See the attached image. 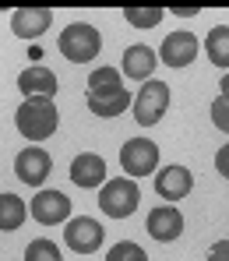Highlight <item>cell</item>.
Returning <instances> with one entry per match:
<instances>
[{
    "instance_id": "1",
    "label": "cell",
    "mask_w": 229,
    "mask_h": 261,
    "mask_svg": "<svg viewBox=\"0 0 229 261\" xmlns=\"http://www.w3.org/2000/svg\"><path fill=\"white\" fill-rule=\"evenodd\" d=\"M14 124H18V130L36 145V141H46V138L56 130L60 113H56L53 99H25V102L18 106V113H14Z\"/></svg>"
},
{
    "instance_id": "2",
    "label": "cell",
    "mask_w": 229,
    "mask_h": 261,
    "mask_svg": "<svg viewBox=\"0 0 229 261\" xmlns=\"http://www.w3.org/2000/svg\"><path fill=\"white\" fill-rule=\"evenodd\" d=\"M60 53L71 60V64H89L92 57L102 49V39H99V29H92L89 21H71L64 32H60Z\"/></svg>"
},
{
    "instance_id": "3",
    "label": "cell",
    "mask_w": 229,
    "mask_h": 261,
    "mask_svg": "<svg viewBox=\"0 0 229 261\" xmlns=\"http://www.w3.org/2000/svg\"><path fill=\"white\" fill-rule=\"evenodd\" d=\"M141 205V191L131 176H117V180H106L102 191H99V208L113 219H127Z\"/></svg>"
},
{
    "instance_id": "4",
    "label": "cell",
    "mask_w": 229,
    "mask_h": 261,
    "mask_svg": "<svg viewBox=\"0 0 229 261\" xmlns=\"http://www.w3.org/2000/svg\"><path fill=\"white\" fill-rule=\"evenodd\" d=\"M134 120L137 124H145V127H152V124H159L162 120V113L169 110V88L166 82H155V78H148L141 92L134 95Z\"/></svg>"
},
{
    "instance_id": "5",
    "label": "cell",
    "mask_w": 229,
    "mask_h": 261,
    "mask_svg": "<svg viewBox=\"0 0 229 261\" xmlns=\"http://www.w3.org/2000/svg\"><path fill=\"white\" fill-rule=\"evenodd\" d=\"M120 166L127 176H148L159 170V145L148 138H131L120 148Z\"/></svg>"
},
{
    "instance_id": "6",
    "label": "cell",
    "mask_w": 229,
    "mask_h": 261,
    "mask_svg": "<svg viewBox=\"0 0 229 261\" xmlns=\"http://www.w3.org/2000/svg\"><path fill=\"white\" fill-rule=\"evenodd\" d=\"M49 170H53V159H49V152L39 148V145H28V148H21V152L14 155V173H18L21 184H28V187L46 184Z\"/></svg>"
},
{
    "instance_id": "7",
    "label": "cell",
    "mask_w": 229,
    "mask_h": 261,
    "mask_svg": "<svg viewBox=\"0 0 229 261\" xmlns=\"http://www.w3.org/2000/svg\"><path fill=\"white\" fill-rule=\"evenodd\" d=\"M102 226L89 216H78V219H67V226H64V240H67V247L71 251H78V254H92V251H99L102 247Z\"/></svg>"
},
{
    "instance_id": "8",
    "label": "cell",
    "mask_w": 229,
    "mask_h": 261,
    "mask_svg": "<svg viewBox=\"0 0 229 261\" xmlns=\"http://www.w3.org/2000/svg\"><path fill=\"white\" fill-rule=\"evenodd\" d=\"M28 212L43 226H60V222L71 219V198L64 191H39L32 198V205H28Z\"/></svg>"
},
{
    "instance_id": "9",
    "label": "cell",
    "mask_w": 229,
    "mask_h": 261,
    "mask_svg": "<svg viewBox=\"0 0 229 261\" xmlns=\"http://www.w3.org/2000/svg\"><path fill=\"white\" fill-rule=\"evenodd\" d=\"M89 110L95 117H120L131 102H134V95L127 92L124 85H106V88H89Z\"/></svg>"
},
{
    "instance_id": "10",
    "label": "cell",
    "mask_w": 229,
    "mask_h": 261,
    "mask_svg": "<svg viewBox=\"0 0 229 261\" xmlns=\"http://www.w3.org/2000/svg\"><path fill=\"white\" fill-rule=\"evenodd\" d=\"M53 25V7H18L11 14V32L18 39H39Z\"/></svg>"
},
{
    "instance_id": "11",
    "label": "cell",
    "mask_w": 229,
    "mask_h": 261,
    "mask_svg": "<svg viewBox=\"0 0 229 261\" xmlns=\"http://www.w3.org/2000/svg\"><path fill=\"white\" fill-rule=\"evenodd\" d=\"M155 191L166 201H180V198H187L194 191V176H190L187 166H162L155 173Z\"/></svg>"
},
{
    "instance_id": "12",
    "label": "cell",
    "mask_w": 229,
    "mask_h": 261,
    "mask_svg": "<svg viewBox=\"0 0 229 261\" xmlns=\"http://www.w3.org/2000/svg\"><path fill=\"white\" fill-rule=\"evenodd\" d=\"M197 36H190V32H169L166 39H162V49H159V57H162V64L166 67H187L194 57H197Z\"/></svg>"
},
{
    "instance_id": "13",
    "label": "cell",
    "mask_w": 229,
    "mask_h": 261,
    "mask_svg": "<svg viewBox=\"0 0 229 261\" xmlns=\"http://www.w3.org/2000/svg\"><path fill=\"white\" fill-rule=\"evenodd\" d=\"M155 60H159V53L152 49V46L137 43V46H127L124 49V60H120V71L127 74V78H134V82H148L152 78V71H155Z\"/></svg>"
},
{
    "instance_id": "14",
    "label": "cell",
    "mask_w": 229,
    "mask_h": 261,
    "mask_svg": "<svg viewBox=\"0 0 229 261\" xmlns=\"http://www.w3.org/2000/svg\"><path fill=\"white\" fill-rule=\"evenodd\" d=\"M71 180L78 184V187H102L106 184V159L102 155H95V152H81V155H74V163H71Z\"/></svg>"
},
{
    "instance_id": "15",
    "label": "cell",
    "mask_w": 229,
    "mask_h": 261,
    "mask_svg": "<svg viewBox=\"0 0 229 261\" xmlns=\"http://www.w3.org/2000/svg\"><path fill=\"white\" fill-rule=\"evenodd\" d=\"M180 233H183L180 208H173V205H159V208H152V212H148V237H155V240L169 244V240H177Z\"/></svg>"
},
{
    "instance_id": "16",
    "label": "cell",
    "mask_w": 229,
    "mask_h": 261,
    "mask_svg": "<svg viewBox=\"0 0 229 261\" xmlns=\"http://www.w3.org/2000/svg\"><path fill=\"white\" fill-rule=\"evenodd\" d=\"M18 88L28 99H53L56 95V74L49 67H25L18 74Z\"/></svg>"
},
{
    "instance_id": "17",
    "label": "cell",
    "mask_w": 229,
    "mask_h": 261,
    "mask_svg": "<svg viewBox=\"0 0 229 261\" xmlns=\"http://www.w3.org/2000/svg\"><path fill=\"white\" fill-rule=\"evenodd\" d=\"M28 216V205L18 198V194H11V191H4L0 194V229L4 233H14L21 222Z\"/></svg>"
},
{
    "instance_id": "18",
    "label": "cell",
    "mask_w": 229,
    "mask_h": 261,
    "mask_svg": "<svg viewBox=\"0 0 229 261\" xmlns=\"http://www.w3.org/2000/svg\"><path fill=\"white\" fill-rule=\"evenodd\" d=\"M205 53L215 67H229V25H215L205 39Z\"/></svg>"
},
{
    "instance_id": "19",
    "label": "cell",
    "mask_w": 229,
    "mask_h": 261,
    "mask_svg": "<svg viewBox=\"0 0 229 261\" xmlns=\"http://www.w3.org/2000/svg\"><path fill=\"white\" fill-rule=\"evenodd\" d=\"M166 7H124V18L134 25V29H155L162 21Z\"/></svg>"
},
{
    "instance_id": "20",
    "label": "cell",
    "mask_w": 229,
    "mask_h": 261,
    "mask_svg": "<svg viewBox=\"0 0 229 261\" xmlns=\"http://www.w3.org/2000/svg\"><path fill=\"white\" fill-rule=\"evenodd\" d=\"M25 261H64L60 258V247L53 244V240H32L28 247H25Z\"/></svg>"
},
{
    "instance_id": "21",
    "label": "cell",
    "mask_w": 229,
    "mask_h": 261,
    "mask_svg": "<svg viewBox=\"0 0 229 261\" xmlns=\"http://www.w3.org/2000/svg\"><path fill=\"white\" fill-rule=\"evenodd\" d=\"M106 261H148V254H145V251L137 247L134 240H120L117 247H109Z\"/></svg>"
},
{
    "instance_id": "22",
    "label": "cell",
    "mask_w": 229,
    "mask_h": 261,
    "mask_svg": "<svg viewBox=\"0 0 229 261\" xmlns=\"http://www.w3.org/2000/svg\"><path fill=\"white\" fill-rule=\"evenodd\" d=\"M106 85H124L120 74H117V67H95L89 74V88H106Z\"/></svg>"
},
{
    "instance_id": "23",
    "label": "cell",
    "mask_w": 229,
    "mask_h": 261,
    "mask_svg": "<svg viewBox=\"0 0 229 261\" xmlns=\"http://www.w3.org/2000/svg\"><path fill=\"white\" fill-rule=\"evenodd\" d=\"M212 124L229 134V99L226 95H219V99L212 102Z\"/></svg>"
},
{
    "instance_id": "24",
    "label": "cell",
    "mask_w": 229,
    "mask_h": 261,
    "mask_svg": "<svg viewBox=\"0 0 229 261\" xmlns=\"http://www.w3.org/2000/svg\"><path fill=\"white\" fill-rule=\"evenodd\" d=\"M208 261H229V240H219V244H212V251H208Z\"/></svg>"
},
{
    "instance_id": "25",
    "label": "cell",
    "mask_w": 229,
    "mask_h": 261,
    "mask_svg": "<svg viewBox=\"0 0 229 261\" xmlns=\"http://www.w3.org/2000/svg\"><path fill=\"white\" fill-rule=\"evenodd\" d=\"M215 170H219V173L229 180V145H222V148L215 152Z\"/></svg>"
},
{
    "instance_id": "26",
    "label": "cell",
    "mask_w": 229,
    "mask_h": 261,
    "mask_svg": "<svg viewBox=\"0 0 229 261\" xmlns=\"http://www.w3.org/2000/svg\"><path fill=\"white\" fill-rule=\"evenodd\" d=\"M201 7H173V14H180V18H190V14H197Z\"/></svg>"
},
{
    "instance_id": "27",
    "label": "cell",
    "mask_w": 229,
    "mask_h": 261,
    "mask_svg": "<svg viewBox=\"0 0 229 261\" xmlns=\"http://www.w3.org/2000/svg\"><path fill=\"white\" fill-rule=\"evenodd\" d=\"M219 88H222V95H226V99H229V71H226V74H222V82H219Z\"/></svg>"
}]
</instances>
